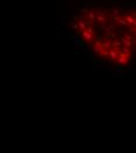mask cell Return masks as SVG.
<instances>
[{
    "label": "cell",
    "instance_id": "6da1fadb",
    "mask_svg": "<svg viewBox=\"0 0 136 153\" xmlns=\"http://www.w3.org/2000/svg\"><path fill=\"white\" fill-rule=\"evenodd\" d=\"M71 33L92 61L118 74L136 62V12L89 11L71 24Z\"/></svg>",
    "mask_w": 136,
    "mask_h": 153
}]
</instances>
